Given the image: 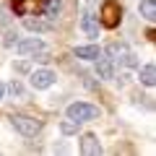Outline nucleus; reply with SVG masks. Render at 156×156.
I'll return each instance as SVG.
<instances>
[{
    "label": "nucleus",
    "instance_id": "obj_1",
    "mask_svg": "<svg viewBox=\"0 0 156 156\" xmlns=\"http://www.w3.org/2000/svg\"><path fill=\"white\" fill-rule=\"evenodd\" d=\"M68 117L76 120V122H83V120H96L99 117V107L86 104V101H76V104L68 107Z\"/></svg>",
    "mask_w": 156,
    "mask_h": 156
},
{
    "label": "nucleus",
    "instance_id": "obj_18",
    "mask_svg": "<svg viewBox=\"0 0 156 156\" xmlns=\"http://www.w3.org/2000/svg\"><path fill=\"white\" fill-rule=\"evenodd\" d=\"M16 70H18V73H26V70H29V65H26V62H18Z\"/></svg>",
    "mask_w": 156,
    "mask_h": 156
},
{
    "label": "nucleus",
    "instance_id": "obj_6",
    "mask_svg": "<svg viewBox=\"0 0 156 156\" xmlns=\"http://www.w3.org/2000/svg\"><path fill=\"white\" fill-rule=\"evenodd\" d=\"M39 50H42V42H39L37 37H34V39H23V42H18V44H16V52H18V55H23V57H26V55H37Z\"/></svg>",
    "mask_w": 156,
    "mask_h": 156
},
{
    "label": "nucleus",
    "instance_id": "obj_8",
    "mask_svg": "<svg viewBox=\"0 0 156 156\" xmlns=\"http://www.w3.org/2000/svg\"><path fill=\"white\" fill-rule=\"evenodd\" d=\"M81 29L86 31V37H99V23H96V18L91 16V13H86V16L81 18Z\"/></svg>",
    "mask_w": 156,
    "mask_h": 156
},
{
    "label": "nucleus",
    "instance_id": "obj_14",
    "mask_svg": "<svg viewBox=\"0 0 156 156\" xmlns=\"http://www.w3.org/2000/svg\"><path fill=\"white\" fill-rule=\"evenodd\" d=\"M60 13V0H44V16L55 18Z\"/></svg>",
    "mask_w": 156,
    "mask_h": 156
},
{
    "label": "nucleus",
    "instance_id": "obj_7",
    "mask_svg": "<svg viewBox=\"0 0 156 156\" xmlns=\"http://www.w3.org/2000/svg\"><path fill=\"white\" fill-rule=\"evenodd\" d=\"M96 60H99V62H96V76H99V78H115V65H112V60H109V57H96Z\"/></svg>",
    "mask_w": 156,
    "mask_h": 156
},
{
    "label": "nucleus",
    "instance_id": "obj_12",
    "mask_svg": "<svg viewBox=\"0 0 156 156\" xmlns=\"http://www.w3.org/2000/svg\"><path fill=\"white\" fill-rule=\"evenodd\" d=\"M23 23H26L29 31H47V29H50V21H42L39 16H37V18H26Z\"/></svg>",
    "mask_w": 156,
    "mask_h": 156
},
{
    "label": "nucleus",
    "instance_id": "obj_11",
    "mask_svg": "<svg viewBox=\"0 0 156 156\" xmlns=\"http://www.w3.org/2000/svg\"><path fill=\"white\" fill-rule=\"evenodd\" d=\"M76 57H83V60H96V57H99V47H96V44L78 47V50H76Z\"/></svg>",
    "mask_w": 156,
    "mask_h": 156
},
{
    "label": "nucleus",
    "instance_id": "obj_3",
    "mask_svg": "<svg viewBox=\"0 0 156 156\" xmlns=\"http://www.w3.org/2000/svg\"><path fill=\"white\" fill-rule=\"evenodd\" d=\"M120 18H122L120 3H117V0H107L104 5H101V23H104L107 29H115L117 23H120Z\"/></svg>",
    "mask_w": 156,
    "mask_h": 156
},
{
    "label": "nucleus",
    "instance_id": "obj_16",
    "mask_svg": "<svg viewBox=\"0 0 156 156\" xmlns=\"http://www.w3.org/2000/svg\"><path fill=\"white\" fill-rule=\"evenodd\" d=\"M60 130H62V133H76V130H78V122H76V120H65V122L60 125Z\"/></svg>",
    "mask_w": 156,
    "mask_h": 156
},
{
    "label": "nucleus",
    "instance_id": "obj_9",
    "mask_svg": "<svg viewBox=\"0 0 156 156\" xmlns=\"http://www.w3.org/2000/svg\"><path fill=\"white\" fill-rule=\"evenodd\" d=\"M140 83H146V86H154L156 83V68L151 65V62L140 68Z\"/></svg>",
    "mask_w": 156,
    "mask_h": 156
},
{
    "label": "nucleus",
    "instance_id": "obj_2",
    "mask_svg": "<svg viewBox=\"0 0 156 156\" xmlns=\"http://www.w3.org/2000/svg\"><path fill=\"white\" fill-rule=\"evenodd\" d=\"M13 128L18 130L21 135H26V138H31V135L39 133V128H42V122L39 120H34V117H26V115H13L11 117Z\"/></svg>",
    "mask_w": 156,
    "mask_h": 156
},
{
    "label": "nucleus",
    "instance_id": "obj_17",
    "mask_svg": "<svg viewBox=\"0 0 156 156\" xmlns=\"http://www.w3.org/2000/svg\"><path fill=\"white\" fill-rule=\"evenodd\" d=\"M11 94H13V96H21V94H23V89H21L18 83H11Z\"/></svg>",
    "mask_w": 156,
    "mask_h": 156
},
{
    "label": "nucleus",
    "instance_id": "obj_13",
    "mask_svg": "<svg viewBox=\"0 0 156 156\" xmlns=\"http://www.w3.org/2000/svg\"><path fill=\"white\" fill-rule=\"evenodd\" d=\"M13 8H16V13H21V16H26V11H31V8H37V3H34V0H16V3H13Z\"/></svg>",
    "mask_w": 156,
    "mask_h": 156
},
{
    "label": "nucleus",
    "instance_id": "obj_10",
    "mask_svg": "<svg viewBox=\"0 0 156 156\" xmlns=\"http://www.w3.org/2000/svg\"><path fill=\"white\" fill-rule=\"evenodd\" d=\"M140 16L154 21L156 18V0H140Z\"/></svg>",
    "mask_w": 156,
    "mask_h": 156
},
{
    "label": "nucleus",
    "instance_id": "obj_15",
    "mask_svg": "<svg viewBox=\"0 0 156 156\" xmlns=\"http://www.w3.org/2000/svg\"><path fill=\"white\" fill-rule=\"evenodd\" d=\"M109 55H112V57L122 55V62H125V57H128L130 52H128V47H125V44H117V42H115V44H109Z\"/></svg>",
    "mask_w": 156,
    "mask_h": 156
},
{
    "label": "nucleus",
    "instance_id": "obj_4",
    "mask_svg": "<svg viewBox=\"0 0 156 156\" xmlns=\"http://www.w3.org/2000/svg\"><path fill=\"white\" fill-rule=\"evenodd\" d=\"M55 81H57V76L52 70H34L31 73V86L34 89H50Z\"/></svg>",
    "mask_w": 156,
    "mask_h": 156
},
{
    "label": "nucleus",
    "instance_id": "obj_19",
    "mask_svg": "<svg viewBox=\"0 0 156 156\" xmlns=\"http://www.w3.org/2000/svg\"><path fill=\"white\" fill-rule=\"evenodd\" d=\"M3 94H5V86H3V83H0V99H3Z\"/></svg>",
    "mask_w": 156,
    "mask_h": 156
},
{
    "label": "nucleus",
    "instance_id": "obj_5",
    "mask_svg": "<svg viewBox=\"0 0 156 156\" xmlns=\"http://www.w3.org/2000/svg\"><path fill=\"white\" fill-rule=\"evenodd\" d=\"M81 154H86V156H99L101 154V143L96 140V135H83L81 138Z\"/></svg>",
    "mask_w": 156,
    "mask_h": 156
}]
</instances>
